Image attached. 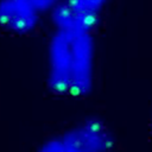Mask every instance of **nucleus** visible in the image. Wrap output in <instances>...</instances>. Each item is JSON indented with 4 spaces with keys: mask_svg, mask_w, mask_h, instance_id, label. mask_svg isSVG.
Listing matches in <instances>:
<instances>
[{
    "mask_svg": "<svg viewBox=\"0 0 152 152\" xmlns=\"http://www.w3.org/2000/svg\"><path fill=\"white\" fill-rule=\"evenodd\" d=\"M95 48L91 33L57 31L48 48V86L59 95L80 97L94 84Z\"/></svg>",
    "mask_w": 152,
    "mask_h": 152,
    "instance_id": "f257e3e1",
    "label": "nucleus"
},
{
    "mask_svg": "<svg viewBox=\"0 0 152 152\" xmlns=\"http://www.w3.org/2000/svg\"><path fill=\"white\" fill-rule=\"evenodd\" d=\"M114 137L97 119H87L45 140L37 152H110Z\"/></svg>",
    "mask_w": 152,
    "mask_h": 152,
    "instance_id": "f03ea898",
    "label": "nucleus"
},
{
    "mask_svg": "<svg viewBox=\"0 0 152 152\" xmlns=\"http://www.w3.org/2000/svg\"><path fill=\"white\" fill-rule=\"evenodd\" d=\"M39 23V13L21 0H0V27L6 31L26 34Z\"/></svg>",
    "mask_w": 152,
    "mask_h": 152,
    "instance_id": "7ed1b4c3",
    "label": "nucleus"
},
{
    "mask_svg": "<svg viewBox=\"0 0 152 152\" xmlns=\"http://www.w3.org/2000/svg\"><path fill=\"white\" fill-rule=\"evenodd\" d=\"M51 19L57 31L91 33L97 25L99 15L80 10L63 0L51 11Z\"/></svg>",
    "mask_w": 152,
    "mask_h": 152,
    "instance_id": "20e7f679",
    "label": "nucleus"
},
{
    "mask_svg": "<svg viewBox=\"0 0 152 152\" xmlns=\"http://www.w3.org/2000/svg\"><path fill=\"white\" fill-rule=\"evenodd\" d=\"M65 1L80 10L99 15V13L104 7L108 0H65Z\"/></svg>",
    "mask_w": 152,
    "mask_h": 152,
    "instance_id": "39448f33",
    "label": "nucleus"
},
{
    "mask_svg": "<svg viewBox=\"0 0 152 152\" xmlns=\"http://www.w3.org/2000/svg\"><path fill=\"white\" fill-rule=\"evenodd\" d=\"M26 5H28L37 13H43L46 11H52L61 1L63 0H21Z\"/></svg>",
    "mask_w": 152,
    "mask_h": 152,
    "instance_id": "423d86ee",
    "label": "nucleus"
}]
</instances>
